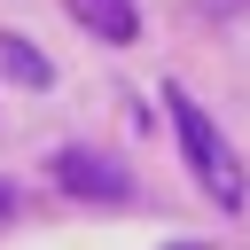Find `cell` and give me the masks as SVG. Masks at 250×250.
I'll return each instance as SVG.
<instances>
[{
    "label": "cell",
    "instance_id": "1",
    "mask_svg": "<svg viewBox=\"0 0 250 250\" xmlns=\"http://www.w3.org/2000/svg\"><path fill=\"white\" fill-rule=\"evenodd\" d=\"M164 102H172V133H180V148H188V172L203 180L211 211H242V203H250V180H242V164H234L227 133H219L211 117H203V102H195L188 86H172Z\"/></svg>",
    "mask_w": 250,
    "mask_h": 250
},
{
    "label": "cell",
    "instance_id": "2",
    "mask_svg": "<svg viewBox=\"0 0 250 250\" xmlns=\"http://www.w3.org/2000/svg\"><path fill=\"white\" fill-rule=\"evenodd\" d=\"M55 188H70L78 203H125L133 195V172L94 156V148H55Z\"/></svg>",
    "mask_w": 250,
    "mask_h": 250
},
{
    "label": "cell",
    "instance_id": "3",
    "mask_svg": "<svg viewBox=\"0 0 250 250\" xmlns=\"http://www.w3.org/2000/svg\"><path fill=\"white\" fill-rule=\"evenodd\" d=\"M70 16H78L94 39H109V47H125V39L141 31V8H133V0H70Z\"/></svg>",
    "mask_w": 250,
    "mask_h": 250
},
{
    "label": "cell",
    "instance_id": "4",
    "mask_svg": "<svg viewBox=\"0 0 250 250\" xmlns=\"http://www.w3.org/2000/svg\"><path fill=\"white\" fill-rule=\"evenodd\" d=\"M0 70H16V78H23L31 94H39V86H55V70H47V55H39L31 39H16V31H0Z\"/></svg>",
    "mask_w": 250,
    "mask_h": 250
},
{
    "label": "cell",
    "instance_id": "5",
    "mask_svg": "<svg viewBox=\"0 0 250 250\" xmlns=\"http://www.w3.org/2000/svg\"><path fill=\"white\" fill-rule=\"evenodd\" d=\"M8 211H16V180H0V219H8Z\"/></svg>",
    "mask_w": 250,
    "mask_h": 250
}]
</instances>
